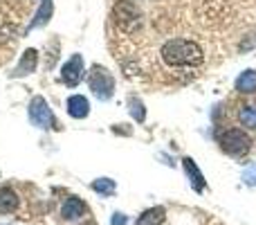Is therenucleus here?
<instances>
[{
  "instance_id": "obj_1",
  "label": "nucleus",
  "mask_w": 256,
  "mask_h": 225,
  "mask_svg": "<svg viewBox=\"0 0 256 225\" xmlns=\"http://www.w3.org/2000/svg\"><path fill=\"white\" fill-rule=\"evenodd\" d=\"M160 54L168 68H198L204 61L202 48L189 39H168Z\"/></svg>"
},
{
  "instance_id": "obj_2",
  "label": "nucleus",
  "mask_w": 256,
  "mask_h": 225,
  "mask_svg": "<svg viewBox=\"0 0 256 225\" xmlns=\"http://www.w3.org/2000/svg\"><path fill=\"white\" fill-rule=\"evenodd\" d=\"M218 144L232 158H240V155L250 153L252 149V137L243 131V128H225L218 135Z\"/></svg>"
},
{
  "instance_id": "obj_3",
  "label": "nucleus",
  "mask_w": 256,
  "mask_h": 225,
  "mask_svg": "<svg viewBox=\"0 0 256 225\" xmlns=\"http://www.w3.org/2000/svg\"><path fill=\"white\" fill-rule=\"evenodd\" d=\"M88 86L99 102H108L115 95V77L104 66H94L88 75Z\"/></svg>"
},
{
  "instance_id": "obj_4",
  "label": "nucleus",
  "mask_w": 256,
  "mask_h": 225,
  "mask_svg": "<svg viewBox=\"0 0 256 225\" xmlns=\"http://www.w3.org/2000/svg\"><path fill=\"white\" fill-rule=\"evenodd\" d=\"M112 21L120 30L124 32H135L142 23V12L137 9V5L132 0H120L112 7Z\"/></svg>"
},
{
  "instance_id": "obj_5",
  "label": "nucleus",
  "mask_w": 256,
  "mask_h": 225,
  "mask_svg": "<svg viewBox=\"0 0 256 225\" xmlns=\"http://www.w3.org/2000/svg\"><path fill=\"white\" fill-rule=\"evenodd\" d=\"M27 117H30V122L34 124L36 128H56V117H54L52 108H50L48 99L40 97V95H36V97H32L30 106H27Z\"/></svg>"
},
{
  "instance_id": "obj_6",
  "label": "nucleus",
  "mask_w": 256,
  "mask_h": 225,
  "mask_svg": "<svg viewBox=\"0 0 256 225\" xmlns=\"http://www.w3.org/2000/svg\"><path fill=\"white\" fill-rule=\"evenodd\" d=\"M84 72H86V61L81 54H72L61 68V81L70 88H76L84 79Z\"/></svg>"
},
{
  "instance_id": "obj_7",
  "label": "nucleus",
  "mask_w": 256,
  "mask_h": 225,
  "mask_svg": "<svg viewBox=\"0 0 256 225\" xmlns=\"http://www.w3.org/2000/svg\"><path fill=\"white\" fill-rule=\"evenodd\" d=\"M36 68H38V50L27 48L25 52H22L18 66L9 72V77H12V79H20V77H27V75H32V72H36Z\"/></svg>"
},
{
  "instance_id": "obj_8",
  "label": "nucleus",
  "mask_w": 256,
  "mask_h": 225,
  "mask_svg": "<svg viewBox=\"0 0 256 225\" xmlns=\"http://www.w3.org/2000/svg\"><path fill=\"white\" fill-rule=\"evenodd\" d=\"M182 169H184L186 178H189V185L194 187V191H198V194H202L204 189H207V180H204L202 171H200L198 162H196L194 158H182Z\"/></svg>"
},
{
  "instance_id": "obj_9",
  "label": "nucleus",
  "mask_w": 256,
  "mask_h": 225,
  "mask_svg": "<svg viewBox=\"0 0 256 225\" xmlns=\"http://www.w3.org/2000/svg\"><path fill=\"white\" fill-rule=\"evenodd\" d=\"M86 214H88V205L81 198H76V196L66 198V203H63V207H61L63 221H76V218H84Z\"/></svg>"
},
{
  "instance_id": "obj_10",
  "label": "nucleus",
  "mask_w": 256,
  "mask_h": 225,
  "mask_svg": "<svg viewBox=\"0 0 256 225\" xmlns=\"http://www.w3.org/2000/svg\"><path fill=\"white\" fill-rule=\"evenodd\" d=\"M66 111L72 119H86L90 115V102L84 95H70L66 102Z\"/></svg>"
},
{
  "instance_id": "obj_11",
  "label": "nucleus",
  "mask_w": 256,
  "mask_h": 225,
  "mask_svg": "<svg viewBox=\"0 0 256 225\" xmlns=\"http://www.w3.org/2000/svg\"><path fill=\"white\" fill-rule=\"evenodd\" d=\"M52 14H54V0H40L34 18H32L30 25H27V32L38 30V27H45L50 21H52Z\"/></svg>"
},
{
  "instance_id": "obj_12",
  "label": "nucleus",
  "mask_w": 256,
  "mask_h": 225,
  "mask_svg": "<svg viewBox=\"0 0 256 225\" xmlns=\"http://www.w3.org/2000/svg\"><path fill=\"white\" fill-rule=\"evenodd\" d=\"M18 205H20V198H18L16 191H14L12 187H7V185L0 187V214L16 212Z\"/></svg>"
},
{
  "instance_id": "obj_13",
  "label": "nucleus",
  "mask_w": 256,
  "mask_h": 225,
  "mask_svg": "<svg viewBox=\"0 0 256 225\" xmlns=\"http://www.w3.org/2000/svg\"><path fill=\"white\" fill-rule=\"evenodd\" d=\"M236 90L243 95H256V70H245L236 79Z\"/></svg>"
},
{
  "instance_id": "obj_14",
  "label": "nucleus",
  "mask_w": 256,
  "mask_h": 225,
  "mask_svg": "<svg viewBox=\"0 0 256 225\" xmlns=\"http://www.w3.org/2000/svg\"><path fill=\"white\" fill-rule=\"evenodd\" d=\"M164 216H166V209L164 207H148L146 212H142V216L135 221V225H162Z\"/></svg>"
},
{
  "instance_id": "obj_15",
  "label": "nucleus",
  "mask_w": 256,
  "mask_h": 225,
  "mask_svg": "<svg viewBox=\"0 0 256 225\" xmlns=\"http://www.w3.org/2000/svg\"><path fill=\"white\" fill-rule=\"evenodd\" d=\"M90 189L94 191V194H99L102 198H110V196H115L117 191V182L112 180V178H97V180H92V185H90Z\"/></svg>"
},
{
  "instance_id": "obj_16",
  "label": "nucleus",
  "mask_w": 256,
  "mask_h": 225,
  "mask_svg": "<svg viewBox=\"0 0 256 225\" xmlns=\"http://www.w3.org/2000/svg\"><path fill=\"white\" fill-rule=\"evenodd\" d=\"M128 113H130V117L135 119L137 124L146 122V106L140 97H128Z\"/></svg>"
},
{
  "instance_id": "obj_17",
  "label": "nucleus",
  "mask_w": 256,
  "mask_h": 225,
  "mask_svg": "<svg viewBox=\"0 0 256 225\" xmlns=\"http://www.w3.org/2000/svg\"><path fill=\"white\" fill-rule=\"evenodd\" d=\"M238 122L243 124L245 128H256V106H243L238 111Z\"/></svg>"
},
{
  "instance_id": "obj_18",
  "label": "nucleus",
  "mask_w": 256,
  "mask_h": 225,
  "mask_svg": "<svg viewBox=\"0 0 256 225\" xmlns=\"http://www.w3.org/2000/svg\"><path fill=\"white\" fill-rule=\"evenodd\" d=\"M243 182L248 187H256V164H250L243 171Z\"/></svg>"
},
{
  "instance_id": "obj_19",
  "label": "nucleus",
  "mask_w": 256,
  "mask_h": 225,
  "mask_svg": "<svg viewBox=\"0 0 256 225\" xmlns=\"http://www.w3.org/2000/svg\"><path fill=\"white\" fill-rule=\"evenodd\" d=\"M128 223V216L124 212H112L110 216V225H126Z\"/></svg>"
},
{
  "instance_id": "obj_20",
  "label": "nucleus",
  "mask_w": 256,
  "mask_h": 225,
  "mask_svg": "<svg viewBox=\"0 0 256 225\" xmlns=\"http://www.w3.org/2000/svg\"><path fill=\"white\" fill-rule=\"evenodd\" d=\"M254 45H256V34H254V39L243 41V43H240V52H248V50H252Z\"/></svg>"
},
{
  "instance_id": "obj_21",
  "label": "nucleus",
  "mask_w": 256,
  "mask_h": 225,
  "mask_svg": "<svg viewBox=\"0 0 256 225\" xmlns=\"http://www.w3.org/2000/svg\"><path fill=\"white\" fill-rule=\"evenodd\" d=\"M84 225H94V223H84Z\"/></svg>"
}]
</instances>
